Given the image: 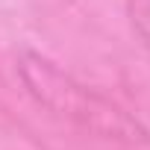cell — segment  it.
<instances>
[{
	"label": "cell",
	"mask_w": 150,
	"mask_h": 150,
	"mask_svg": "<svg viewBox=\"0 0 150 150\" xmlns=\"http://www.w3.org/2000/svg\"><path fill=\"white\" fill-rule=\"evenodd\" d=\"M18 77L27 94L38 106L50 109L56 118L74 127H80L83 132H91L97 138L118 141V144H147L150 141L144 124L135 115H129L124 106L103 97L100 91L88 88L74 74L62 71L53 59L41 53H33V50L21 53Z\"/></svg>",
	"instance_id": "cell-1"
},
{
	"label": "cell",
	"mask_w": 150,
	"mask_h": 150,
	"mask_svg": "<svg viewBox=\"0 0 150 150\" xmlns=\"http://www.w3.org/2000/svg\"><path fill=\"white\" fill-rule=\"evenodd\" d=\"M127 18L144 53L150 56V0H127Z\"/></svg>",
	"instance_id": "cell-2"
}]
</instances>
